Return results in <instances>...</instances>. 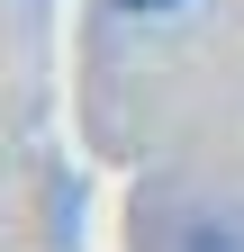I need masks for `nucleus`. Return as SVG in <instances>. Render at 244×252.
I'll list each match as a JSON object with an SVG mask.
<instances>
[{
	"mask_svg": "<svg viewBox=\"0 0 244 252\" xmlns=\"http://www.w3.org/2000/svg\"><path fill=\"white\" fill-rule=\"evenodd\" d=\"M127 9H172V0H127Z\"/></svg>",
	"mask_w": 244,
	"mask_h": 252,
	"instance_id": "1",
	"label": "nucleus"
}]
</instances>
